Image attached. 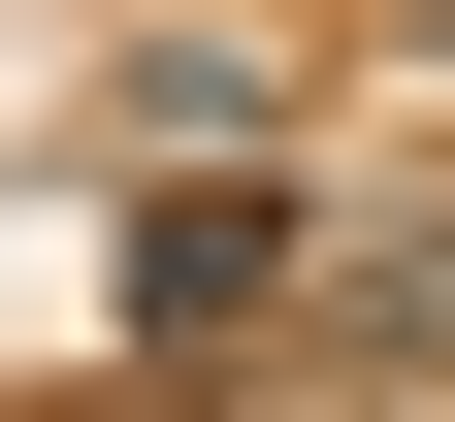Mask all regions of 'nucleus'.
I'll use <instances>...</instances> for the list:
<instances>
[{
  "instance_id": "obj_1",
  "label": "nucleus",
  "mask_w": 455,
  "mask_h": 422,
  "mask_svg": "<svg viewBox=\"0 0 455 422\" xmlns=\"http://www.w3.org/2000/svg\"><path fill=\"white\" fill-rule=\"evenodd\" d=\"M293 292H325V195H293V163H196V195H131V325H163V357L293 325Z\"/></svg>"
}]
</instances>
